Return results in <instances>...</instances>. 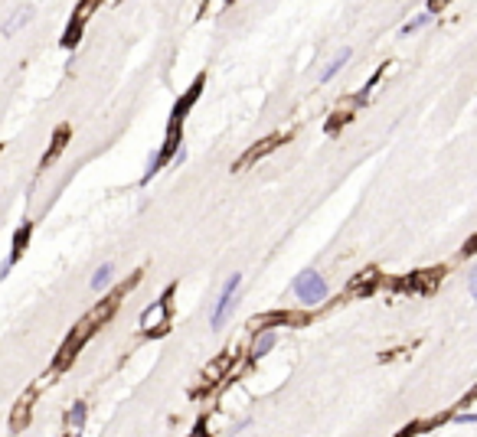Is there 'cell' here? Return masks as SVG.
Wrapping results in <instances>:
<instances>
[{
  "label": "cell",
  "instance_id": "obj_4",
  "mask_svg": "<svg viewBox=\"0 0 477 437\" xmlns=\"http://www.w3.org/2000/svg\"><path fill=\"white\" fill-rule=\"evenodd\" d=\"M26 242H30V225H20V228H17V235H13V248H10V258H7V262L0 264V277H7L10 275V268L17 262H20V255H23V248H26Z\"/></svg>",
  "mask_w": 477,
  "mask_h": 437
},
{
  "label": "cell",
  "instance_id": "obj_6",
  "mask_svg": "<svg viewBox=\"0 0 477 437\" xmlns=\"http://www.w3.org/2000/svg\"><path fill=\"white\" fill-rule=\"evenodd\" d=\"M275 343H278L275 330H262V333L255 337V343H252V359H265L268 352L275 350Z\"/></svg>",
  "mask_w": 477,
  "mask_h": 437
},
{
  "label": "cell",
  "instance_id": "obj_12",
  "mask_svg": "<svg viewBox=\"0 0 477 437\" xmlns=\"http://www.w3.org/2000/svg\"><path fill=\"white\" fill-rule=\"evenodd\" d=\"M425 23H432V10H425V13H418V17H412L409 23L402 26V36H409V33H415V30H422Z\"/></svg>",
  "mask_w": 477,
  "mask_h": 437
},
{
  "label": "cell",
  "instance_id": "obj_10",
  "mask_svg": "<svg viewBox=\"0 0 477 437\" xmlns=\"http://www.w3.org/2000/svg\"><path fill=\"white\" fill-rule=\"evenodd\" d=\"M350 63V50H340L337 56H334V59H330V63H327V69L324 72H321V82H330V78H334V75L340 72V69H343V65Z\"/></svg>",
  "mask_w": 477,
  "mask_h": 437
},
{
  "label": "cell",
  "instance_id": "obj_2",
  "mask_svg": "<svg viewBox=\"0 0 477 437\" xmlns=\"http://www.w3.org/2000/svg\"><path fill=\"white\" fill-rule=\"evenodd\" d=\"M238 288H242V275H229L223 290H219V297H216V303H213V313H210V326H213V330H219V326L229 320V313L236 310Z\"/></svg>",
  "mask_w": 477,
  "mask_h": 437
},
{
  "label": "cell",
  "instance_id": "obj_14",
  "mask_svg": "<svg viewBox=\"0 0 477 437\" xmlns=\"http://www.w3.org/2000/svg\"><path fill=\"white\" fill-rule=\"evenodd\" d=\"M467 290H471V297L477 300V264L471 268V275H467Z\"/></svg>",
  "mask_w": 477,
  "mask_h": 437
},
{
  "label": "cell",
  "instance_id": "obj_8",
  "mask_svg": "<svg viewBox=\"0 0 477 437\" xmlns=\"http://www.w3.org/2000/svg\"><path fill=\"white\" fill-rule=\"evenodd\" d=\"M85 414H88V408L82 405V401H76V405L69 408V414H65V425H69V434H82V425H85Z\"/></svg>",
  "mask_w": 477,
  "mask_h": 437
},
{
  "label": "cell",
  "instance_id": "obj_11",
  "mask_svg": "<svg viewBox=\"0 0 477 437\" xmlns=\"http://www.w3.org/2000/svg\"><path fill=\"white\" fill-rule=\"evenodd\" d=\"M30 20H33V10L26 7V10H20V13H17V17H13V20H10V23H7V26H3L0 33H3V36H10L13 30H20V26H26V23H30Z\"/></svg>",
  "mask_w": 477,
  "mask_h": 437
},
{
  "label": "cell",
  "instance_id": "obj_16",
  "mask_svg": "<svg viewBox=\"0 0 477 437\" xmlns=\"http://www.w3.org/2000/svg\"><path fill=\"white\" fill-rule=\"evenodd\" d=\"M65 437H79V434H65Z\"/></svg>",
  "mask_w": 477,
  "mask_h": 437
},
{
  "label": "cell",
  "instance_id": "obj_7",
  "mask_svg": "<svg viewBox=\"0 0 477 437\" xmlns=\"http://www.w3.org/2000/svg\"><path fill=\"white\" fill-rule=\"evenodd\" d=\"M30 405H33V392H26L23 398L17 401V408L10 414V431H20V427L30 421Z\"/></svg>",
  "mask_w": 477,
  "mask_h": 437
},
{
  "label": "cell",
  "instance_id": "obj_1",
  "mask_svg": "<svg viewBox=\"0 0 477 437\" xmlns=\"http://www.w3.org/2000/svg\"><path fill=\"white\" fill-rule=\"evenodd\" d=\"M114 310H118V294H114V297H108V300H101V303L92 313H88L85 320H79L76 330H72V333H69V339L63 343L59 356H56V369H65V365L72 363V359H76V352L82 350V343H85V339L92 337V333H95V330H99V326L105 323V320H108Z\"/></svg>",
  "mask_w": 477,
  "mask_h": 437
},
{
  "label": "cell",
  "instance_id": "obj_15",
  "mask_svg": "<svg viewBox=\"0 0 477 437\" xmlns=\"http://www.w3.org/2000/svg\"><path fill=\"white\" fill-rule=\"evenodd\" d=\"M454 425H477V412H471V414H454Z\"/></svg>",
  "mask_w": 477,
  "mask_h": 437
},
{
  "label": "cell",
  "instance_id": "obj_13",
  "mask_svg": "<svg viewBox=\"0 0 477 437\" xmlns=\"http://www.w3.org/2000/svg\"><path fill=\"white\" fill-rule=\"evenodd\" d=\"M79 30H82V17H79V20H72V23H69V30H65V36H63V46H65V50H72V46H76Z\"/></svg>",
  "mask_w": 477,
  "mask_h": 437
},
{
  "label": "cell",
  "instance_id": "obj_9",
  "mask_svg": "<svg viewBox=\"0 0 477 437\" xmlns=\"http://www.w3.org/2000/svg\"><path fill=\"white\" fill-rule=\"evenodd\" d=\"M112 275H114V264L105 262L95 268V275H92V290H105L108 284H112Z\"/></svg>",
  "mask_w": 477,
  "mask_h": 437
},
{
  "label": "cell",
  "instance_id": "obj_5",
  "mask_svg": "<svg viewBox=\"0 0 477 437\" xmlns=\"http://www.w3.org/2000/svg\"><path fill=\"white\" fill-rule=\"evenodd\" d=\"M167 307H170V294H163V297L154 303L151 310L141 317V326H144L148 333H157V330H161V320L167 317Z\"/></svg>",
  "mask_w": 477,
  "mask_h": 437
},
{
  "label": "cell",
  "instance_id": "obj_3",
  "mask_svg": "<svg viewBox=\"0 0 477 437\" xmlns=\"http://www.w3.org/2000/svg\"><path fill=\"white\" fill-rule=\"evenodd\" d=\"M294 294H298L301 303L314 307V303H321V300L327 297V281L317 275L314 268H304L301 275L294 277Z\"/></svg>",
  "mask_w": 477,
  "mask_h": 437
}]
</instances>
